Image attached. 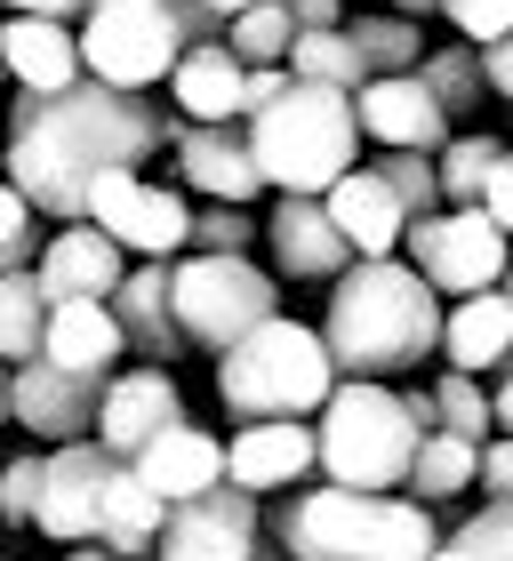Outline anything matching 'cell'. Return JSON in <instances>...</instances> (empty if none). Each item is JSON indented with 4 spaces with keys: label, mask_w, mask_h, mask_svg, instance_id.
Returning a JSON list of instances; mask_svg holds the SVG:
<instances>
[{
    "label": "cell",
    "mask_w": 513,
    "mask_h": 561,
    "mask_svg": "<svg viewBox=\"0 0 513 561\" xmlns=\"http://www.w3.org/2000/svg\"><path fill=\"white\" fill-rule=\"evenodd\" d=\"M169 425H185V393H176V377L169 369H113L105 393H96L89 442L113 449L121 466H128V457H137L152 433H169Z\"/></svg>",
    "instance_id": "5bb4252c"
},
{
    "label": "cell",
    "mask_w": 513,
    "mask_h": 561,
    "mask_svg": "<svg viewBox=\"0 0 513 561\" xmlns=\"http://www.w3.org/2000/svg\"><path fill=\"white\" fill-rule=\"evenodd\" d=\"M105 377H113V369H105ZM105 377H89V369H57V362H24V369H9V425H24L41 449L89 442Z\"/></svg>",
    "instance_id": "4fadbf2b"
},
{
    "label": "cell",
    "mask_w": 513,
    "mask_h": 561,
    "mask_svg": "<svg viewBox=\"0 0 513 561\" xmlns=\"http://www.w3.org/2000/svg\"><path fill=\"white\" fill-rule=\"evenodd\" d=\"M161 9H169V24H176V41H185V48H193V41H217V33H225V16L209 9V0H161Z\"/></svg>",
    "instance_id": "ee69618b"
},
{
    "label": "cell",
    "mask_w": 513,
    "mask_h": 561,
    "mask_svg": "<svg viewBox=\"0 0 513 561\" xmlns=\"http://www.w3.org/2000/svg\"><path fill=\"white\" fill-rule=\"evenodd\" d=\"M505 152V137H481V129H449V145L433 152V185H442V209H474L481 201V176Z\"/></svg>",
    "instance_id": "4dcf8cb0"
},
{
    "label": "cell",
    "mask_w": 513,
    "mask_h": 561,
    "mask_svg": "<svg viewBox=\"0 0 513 561\" xmlns=\"http://www.w3.org/2000/svg\"><path fill=\"white\" fill-rule=\"evenodd\" d=\"M297 33H321V24H345V0H273Z\"/></svg>",
    "instance_id": "7dc6e473"
},
{
    "label": "cell",
    "mask_w": 513,
    "mask_h": 561,
    "mask_svg": "<svg viewBox=\"0 0 513 561\" xmlns=\"http://www.w3.org/2000/svg\"><path fill=\"white\" fill-rule=\"evenodd\" d=\"M474 481L490 497H513V433H490V442H481V457H474Z\"/></svg>",
    "instance_id": "7bdbcfd3"
},
{
    "label": "cell",
    "mask_w": 513,
    "mask_h": 561,
    "mask_svg": "<svg viewBox=\"0 0 513 561\" xmlns=\"http://www.w3.org/2000/svg\"><path fill=\"white\" fill-rule=\"evenodd\" d=\"M353 129L377 137L385 152H442L449 145V113L409 81V72H385V81L353 89Z\"/></svg>",
    "instance_id": "ac0fdd59"
},
{
    "label": "cell",
    "mask_w": 513,
    "mask_h": 561,
    "mask_svg": "<svg viewBox=\"0 0 513 561\" xmlns=\"http://www.w3.org/2000/svg\"><path fill=\"white\" fill-rule=\"evenodd\" d=\"M289 33H297V24L281 16L273 0H249V9H233V16H225V33H217V41L233 48L241 65H281V48H289Z\"/></svg>",
    "instance_id": "e575fe53"
},
{
    "label": "cell",
    "mask_w": 513,
    "mask_h": 561,
    "mask_svg": "<svg viewBox=\"0 0 513 561\" xmlns=\"http://www.w3.org/2000/svg\"><path fill=\"white\" fill-rule=\"evenodd\" d=\"M96 233H105L121 257H185V225H193V201L176 185H152L145 169H105L89 176V209H81Z\"/></svg>",
    "instance_id": "30bf717a"
},
{
    "label": "cell",
    "mask_w": 513,
    "mask_h": 561,
    "mask_svg": "<svg viewBox=\"0 0 513 561\" xmlns=\"http://www.w3.org/2000/svg\"><path fill=\"white\" fill-rule=\"evenodd\" d=\"M0 425H9V369H0Z\"/></svg>",
    "instance_id": "9f6ffc18"
},
{
    "label": "cell",
    "mask_w": 513,
    "mask_h": 561,
    "mask_svg": "<svg viewBox=\"0 0 513 561\" xmlns=\"http://www.w3.org/2000/svg\"><path fill=\"white\" fill-rule=\"evenodd\" d=\"M241 57L225 41H193L185 57L169 65V96H176V113H193V121H241Z\"/></svg>",
    "instance_id": "d4e9b609"
},
{
    "label": "cell",
    "mask_w": 513,
    "mask_h": 561,
    "mask_svg": "<svg viewBox=\"0 0 513 561\" xmlns=\"http://www.w3.org/2000/svg\"><path fill=\"white\" fill-rule=\"evenodd\" d=\"M249 241H256V217H249V209L193 201V225H185V249H193V257H249Z\"/></svg>",
    "instance_id": "8d00e7d4"
},
{
    "label": "cell",
    "mask_w": 513,
    "mask_h": 561,
    "mask_svg": "<svg viewBox=\"0 0 513 561\" xmlns=\"http://www.w3.org/2000/svg\"><path fill=\"white\" fill-rule=\"evenodd\" d=\"M498 297H505V313H513V265H505V280H498Z\"/></svg>",
    "instance_id": "11a10c76"
},
{
    "label": "cell",
    "mask_w": 513,
    "mask_h": 561,
    "mask_svg": "<svg viewBox=\"0 0 513 561\" xmlns=\"http://www.w3.org/2000/svg\"><path fill=\"white\" fill-rule=\"evenodd\" d=\"M256 505L265 497L233 490V481H217L201 497H176L161 538H152V561H249L256 553Z\"/></svg>",
    "instance_id": "8fae6325"
},
{
    "label": "cell",
    "mask_w": 513,
    "mask_h": 561,
    "mask_svg": "<svg viewBox=\"0 0 513 561\" xmlns=\"http://www.w3.org/2000/svg\"><path fill=\"white\" fill-rule=\"evenodd\" d=\"M185 121L161 113L152 96L137 89H105V81H72L57 96H33L16 89L9 96V121H0V176L24 193L33 217H57L72 225L89 209V176L105 169H145Z\"/></svg>",
    "instance_id": "6da1fadb"
},
{
    "label": "cell",
    "mask_w": 513,
    "mask_h": 561,
    "mask_svg": "<svg viewBox=\"0 0 513 561\" xmlns=\"http://www.w3.org/2000/svg\"><path fill=\"white\" fill-rule=\"evenodd\" d=\"M72 48H81V72L105 89H152L169 81V65L185 57V41H176V24L161 0H89L81 9V33H72Z\"/></svg>",
    "instance_id": "ba28073f"
},
{
    "label": "cell",
    "mask_w": 513,
    "mask_h": 561,
    "mask_svg": "<svg viewBox=\"0 0 513 561\" xmlns=\"http://www.w3.org/2000/svg\"><path fill=\"white\" fill-rule=\"evenodd\" d=\"M385 9H394V16H409V24H418L425 9H442V0H385Z\"/></svg>",
    "instance_id": "816d5d0a"
},
{
    "label": "cell",
    "mask_w": 513,
    "mask_h": 561,
    "mask_svg": "<svg viewBox=\"0 0 513 561\" xmlns=\"http://www.w3.org/2000/svg\"><path fill=\"white\" fill-rule=\"evenodd\" d=\"M209 9H217V16H233V9H249V0H209Z\"/></svg>",
    "instance_id": "6f0895ef"
},
{
    "label": "cell",
    "mask_w": 513,
    "mask_h": 561,
    "mask_svg": "<svg viewBox=\"0 0 513 561\" xmlns=\"http://www.w3.org/2000/svg\"><path fill=\"white\" fill-rule=\"evenodd\" d=\"M33 289L48 297V305H72V297H89V305H105L113 289H121V273H128V257L96 233L89 217H72V225H57L41 249H33Z\"/></svg>",
    "instance_id": "9a60e30c"
},
{
    "label": "cell",
    "mask_w": 513,
    "mask_h": 561,
    "mask_svg": "<svg viewBox=\"0 0 513 561\" xmlns=\"http://www.w3.org/2000/svg\"><path fill=\"white\" fill-rule=\"evenodd\" d=\"M33 497H41V449H24L0 466V529H33Z\"/></svg>",
    "instance_id": "ab89813d"
},
{
    "label": "cell",
    "mask_w": 513,
    "mask_h": 561,
    "mask_svg": "<svg viewBox=\"0 0 513 561\" xmlns=\"http://www.w3.org/2000/svg\"><path fill=\"white\" fill-rule=\"evenodd\" d=\"M442 9H449V24H457L466 48H490V41L513 33V0H442Z\"/></svg>",
    "instance_id": "60d3db41"
},
{
    "label": "cell",
    "mask_w": 513,
    "mask_h": 561,
    "mask_svg": "<svg viewBox=\"0 0 513 561\" xmlns=\"http://www.w3.org/2000/svg\"><path fill=\"white\" fill-rule=\"evenodd\" d=\"M0 81H9V72H0Z\"/></svg>",
    "instance_id": "680465c9"
},
{
    "label": "cell",
    "mask_w": 513,
    "mask_h": 561,
    "mask_svg": "<svg viewBox=\"0 0 513 561\" xmlns=\"http://www.w3.org/2000/svg\"><path fill=\"white\" fill-rule=\"evenodd\" d=\"M0 561H9V553H0Z\"/></svg>",
    "instance_id": "91938a15"
},
{
    "label": "cell",
    "mask_w": 513,
    "mask_h": 561,
    "mask_svg": "<svg viewBox=\"0 0 513 561\" xmlns=\"http://www.w3.org/2000/svg\"><path fill=\"white\" fill-rule=\"evenodd\" d=\"M474 209L490 217L498 233H513V145H505L498 161H490V176H481V201H474Z\"/></svg>",
    "instance_id": "b9f144b4"
},
{
    "label": "cell",
    "mask_w": 513,
    "mask_h": 561,
    "mask_svg": "<svg viewBox=\"0 0 513 561\" xmlns=\"http://www.w3.org/2000/svg\"><path fill=\"white\" fill-rule=\"evenodd\" d=\"M225 481L249 497H281L297 481H314V417H265V425H241L225 442Z\"/></svg>",
    "instance_id": "e0dca14e"
},
{
    "label": "cell",
    "mask_w": 513,
    "mask_h": 561,
    "mask_svg": "<svg viewBox=\"0 0 513 561\" xmlns=\"http://www.w3.org/2000/svg\"><path fill=\"white\" fill-rule=\"evenodd\" d=\"M65 561H113L105 546H65Z\"/></svg>",
    "instance_id": "db71d44e"
},
{
    "label": "cell",
    "mask_w": 513,
    "mask_h": 561,
    "mask_svg": "<svg viewBox=\"0 0 513 561\" xmlns=\"http://www.w3.org/2000/svg\"><path fill=\"white\" fill-rule=\"evenodd\" d=\"M249 561H289V553H281V546L265 538V522H256V553H249Z\"/></svg>",
    "instance_id": "f5cc1de1"
},
{
    "label": "cell",
    "mask_w": 513,
    "mask_h": 561,
    "mask_svg": "<svg viewBox=\"0 0 513 561\" xmlns=\"http://www.w3.org/2000/svg\"><path fill=\"white\" fill-rule=\"evenodd\" d=\"M409 81H418V89H425V96H433V105H442L449 121L481 113V96H490V89H481V57H474V48H425Z\"/></svg>",
    "instance_id": "d6a6232c"
},
{
    "label": "cell",
    "mask_w": 513,
    "mask_h": 561,
    "mask_svg": "<svg viewBox=\"0 0 513 561\" xmlns=\"http://www.w3.org/2000/svg\"><path fill=\"white\" fill-rule=\"evenodd\" d=\"M161 522H169V505L152 497L128 466H113L105 505H96V538H89V546H105L113 561H145V553H152V538H161Z\"/></svg>",
    "instance_id": "4316f807"
},
{
    "label": "cell",
    "mask_w": 513,
    "mask_h": 561,
    "mask_svg": "<svg viewBox=\"0 0 513 561\" xmlns=\"http://www.w3.org/2000/svg\"><path fill=\"white\" fill-rule=\"evenodd\" d=\"M265 538L289 561H433L442 546V514L409 497H377V490H338V481H297L273 505H256Z\"/></svg>",
    "instance_id": "3957f363"
},
{
    "label": "cell",
    "mask_w": 513,
    "mask_h": 561,
    "mask_svg": "<svg viewBox=\"0 0 513 561\" xmlns=\"http://www.w3.org/2000/svg\"><path fill=\"white\" fill-rule=\"evenodd\" d=\"M128 473H137L161 505L201 497V490H217V481H225V442H217V433H201V425L185 417V425L152 433V442H145L137 457H128Z\"/></svg>",
    "instance_id": "44dd1931"
},
{
    "label": "cell",
    "mask_w": 513,
    "mask_h": 561,
    "mask_svg": "<svg viewBox=\"0 0 513 561\" xmlns=\"http://www.w3.org/2000/svg\"><path fill=\"white\" fill-rule=\"evenodd\" d=\"M321 345L338 377H385L425 369L442 353V297L425 289L401 257H353L329 280V313H321Z\"/></svg>",
    "instance_id": "7a4b0ae2"
},
{
    "label": "cell",
    "mask_w": 513,
    "mask_h": 561,
    "mask_svg": "<svg viewBox=\"0 0 513 561\" xmlns=\"http://www.w3.org/2000/svg\"><path fill=\"white\" fill-rule=\"evenodd\" d=\"M321 209H329V225L345 233V249H353V257H394V249H401V233H409L401 201L385 193V176H377V169H345L338 185L321 193Z\"/></svg>",
    "instance_id": "7402d4cb"
},
{
    "label": "cell",
    "mask_w": 513,
    "mask_h": 561,
    "mask_svg": "<svg viewBox=\"0 0 513 561\" xmlns=\"http://www.w3.org/2000/svg\"><path fill=\"white\" fill-rule=\"evenodd\" d=\"M281 72H289V81H314V89H338V96H353V89L369 81L362 57H353V41H345V24L289 33V48H281Z\"/></svg>",
    "instance_id": "f1b7e54d"
},
{
    "label": "cell",
    "mask_w": 513,
    "mask_h": 561,
    "mask_svg": "<svg viewBox=\"0 0 513 561\" xmlns=\"http://www.w3.org/2000/svg\"><path fill=\"white\" fill-rule=\"evenodd\" d=\"M0 9H9V16H57V24H72L89 0H0Z\"/></svg>",
    "instance_id": "681fc988"
},
{
    "label": "cell",
    "mask_w": 513,
    "mask_h": 561,
    "mask_svg": "<svg viewBox=\"0 0 513 561\" xmlns=\"http://www.w3.org/2000/svg\"><path fill=\"white\" fill-rule=\"evenodd\" d=\"M241 137H249L256 185H265V193H314V201L338 185V176L353 169V152H362L353 96L314 89V81H289L273 105H256L241 121Z\"/></svg>",
    "instance_id": "277c9868"
},
{
    "label": "cell",
    "mask_w": 513,
    "mask_h": 561,
    "mask_svg": "<svg viewBox=\"0 0 513 561\" xmlns=\"http://www.w3.org/2000/svg\"><path fill=\"white\" fill-rule=\"evenodd\" d=\"M377 176H385V193L401 201V217H409V225L442 209V185H433V152H385Z\"/></svg>",
    "instance_id": "74e56055"
},
{
    "label": "cell",
    "mask_w": 513,
    "mask_h": 561,
    "mask_svg": "<svg viewBox=\"0 0 513 561\" xmlns=\"http://www.w3.org/2000/svg\"><path fill=\"white\" fill-rule=\"evenodd\" d=\"M0 72L33 96H57L81 81V48H72V24L57 16H9L0 24Z\"/></svg>",
    "instance_id": "603a6c76"
},
{
    "label": "cell",
    "mask_w": 513,
    "mask_h": 561,
    "mask_svg": "<svg viewBox=\"0 0 513 561\" xmlns=\"http://www.w3.org/2000/svg\"><path fill=\"white\" fill-rule=\"evenodd\" d=\"M121 457L96 449V442H65V449H41V497H33V529L57 546H89L96 538V505H105V481H113Z\"/></svg>",
    "instance_id": "7c38bea8"
},
{
    "label": "cell",
    "mask_w": 513,
    "mask_h": 561,
    "mask_svg": "<svg viewBox=\"0 0 513 561\" xmlns=\"http://www.w3.org/2000/svg\"><path fill=\"white\" fill-rule=\"evenodd\" d=\"M474 457H481V442L425 433L418 457H409V473H401V497H409V505H425V514H449V505L474 490Z\"/></svg>",
    "instance_id": "83f0119b"
},
{
    "label": "cell",
    "mask_w": 513,
    "mask_h": 561,
    "mask_svg": "<svg viewBox=\"0 0 513 561\" xmlns=\"http://www.w3.org/2000/svg\"><path fill=\"white\" fill-rule=\"evenodd\" d=\"M273 313H281V280L256 273L249 257H193V249L169 257V321L185 345L225 353Z\"/></svg>",
    "instance_id": "52a82bcc"
},
{
    "label": "cell",
    "mask_w": 513,
    "mask_h": 561,
    "mask_svg": "<svg viewBox=\"0 0 513 561\" xmlns=\"http://www.w3.org/2000/svg\"><path fill=\"white\" fill-rule=\"evenodd\" d=\"M176 152V176L201 193V201H225V209H256V161H249V137L241 121H185V129L169 137Z\"/></svg>",
    "instance_id": "2e32d148"
},
{
    "label": "cell",
    "mask_w": 513,
    "mask_h": 561,
    "mask_svg": "<svg viewBox=\"0 0 513 561\" xmlns=\"http://www.w3.org/2000/svg\"><path fill=\"white\" fill-rule=\"evenodd\" d=\"M425 433L409 425L394 386H369V377H338L329 401L314 410V473L338 481V490H377L394 497L409 457H418Z\"/></svg>",
    "instance_id": "5b68a950"
},
{
    "label": "cell",
    "mask_w": 513,
    "mask_h": 561,
    "mask_svg": "<svg viewBox=\"0 0 513 561\" xmlns=\"http://www.w3.org/2000/svg\"><path fill=\"white\" fill-rule=\"evenodd\" d=\"M401 410H409V425H418V433H433V393L409 386V393H401Z\"/></svg>",
    "instance_id": "f907efd6"
},
{
    "label": "cell",
    "mask_w": 513,
    "mask_h": 561,
    "mask_svg": "<svg viewBox=\"0 0 513 561\" xmlns=\"http://www.w3.org/2000/svg\"><path fill=\"white\" fill-rule=\"evenodd\" d=\"M265 249H273V273H289V280H338L353 265V249L345 233L329 225V209L314 193H273V209H265Z\"/></svg>",
    "instance_id": "d6986e66"
},
{
    "label": "cell",
    "mask_w": 513,
    "mask_h": 561,
    "mask_svg": "<svg viewBox=\"0 0 513 561\" xmlns=\"http://www.w3.org/2000/svg\"><path fill=\"white\" fill-rule=\"evenodd\" d=\"M105 305H113V321H121V345L137 353L145 369L185 362V337H176V321H169V265L161 257H137Z\"/></svg>",
    "instance_id": "ffe728a7"
},
{
    "label": "cell",
    "mask_w": 513,
    "mask_h": 561,
    "mask_svg": "<svg viewBox=\"0 0 513 561\" xmlns=\"http://www.w3.org/2000/svg\"><path fill=\"white\" fill-rule=\"evenodd\" d=\"M33 249H41V217L24 209V193L0 176V273H24V265H33Z\"/></svg>",
    "instance_id": "f35d334b"
},
{
    "label": "cell",
    "mask_w": 513,
    "mask_h": 561,
    "mask_svg": "<svg viewBox=\"0 0 513 561\" xmlns=\"http://www.w3.org/2000/svg\"><path fill=\"white\" fill-rule=\"evenodd\" d=\"M121 321H113V305H89V297H72V305H48V329H41V362H57V369H89V377H105L121 362Z\"/></svg>",
    "instance_id": "cb8c5ba5"
},
{
    "label": "cell",
    "mask_w": 513,
    "mask_h": 561,
    "mask_svg": "<svg viewBox=\"0 0 513 561\" xmlns=\"http://www.w3.org/2000/svg\"><path fill=\"white\" fill-rule=\"evenodd\" d=\"M345 41H353V57H362L369 81H385V72H418V57H425V33L409 16H394V9L345 16Z\"/></svg>",
    "instance_id": "f546056e"
},
{
    "label": "cell",
    "mask_w": 513,
    "mask_h": 561,
    "mask_svg": "<svg viewBox=\"0 0 513 561\" xmlns=\"http://www.w3.org/2000/svg\"><path fill=\"white\" fill-rule=\"evenodd\" d=\"M442 353H449V369H457V377L498 369L505 353H513V313H505V297H498V289L457 297L449 313H442Z\"/></svg>",
    "instance_id": "484cf974"
},
{
    "label": "cell",
    "mask_w": 513,
    "mask_h": 561,
    "mask_svg": "<svg viewBox=\"0 0 513 561\" xmlns=\"http://www.w3.org/2000/svg\"><path fill=\"white\" fill-rule=\"evenodd\" d=\"M474 57H481V89L513 105V33H505V41H490V48H474Z\"/></svg>",
    "instance_id": "f6af8a7d"
},
{
    "label": "cell",
    "mask_w": 513,
    "mask_h": 561,
    "mask_svg": "<svg viewBox=\"0 0 513 561\" xmlns=\"http://www.w3.org/2000/svg\"><path fill=\"white\" fill-rule=\"evenodd\" d=\"M490 393V433H513V353L498 362V386H481Z\"/></svg>",
    "instance_id": "c3c4849f"
},
{
    "label": "cell",
    "mask_w": 513,
    "mask_h": 561,
    "mask_svg": "<svg viewBox=\"0 0 513 561\" xmlns=\"http://www.w3.org/2000/svg\"><path fill=\"white\" fill-rule=\"evenodd\" d=\"M433 433L490 442V393H481V377H457V369L433 377Z\"/></svg>",
    "instance_id": "d590c367"
},
{
    "label": "cell",
    "mask_w": 513,
    "mask_h": 561,
    "mask_svg": "<svg viewBox=\"0 0 513 561\" xmlns=\"http://www.w3.org/2000/svg\"><path fill=\"white\" fill-rule=\"evenodd\" d=\"M338 369H329V345L321 329H305L289 313L256 321L241 345L217 353V401L233 410L241 425H265V417H314Z\"/></svg>",
    "instance_id": "8992f818"
},
{
    "label": "cell",
    "mask_w": 513,
    "mask_h": 561,
    "mask_svg": "<svg viewBox=\"0 0 513 561\" xmlns=\"http://www.w3.org/2000/svg\"><path fill=\"white\" fill-rule=\"evenodd\" d=\"M281 89H289V72H281V65H249V72H241V121H249L256 105H273Z\"/></svg>",
    "instance_id": "bcb514c9"
},
{
    "label": "cell",
    "mask_w": 513,
    "mask_h": 561,
    "mask_svg": "<svg viewBox=\"0 0 513 561\" xmlns=\"http://www.w3.org/2000/svg\"><path fill=\"white\" fill-rule=\"evenodd\" d=\"M433 561H513V497H490L481 514L449 522L442 546H433Z\"/></svg>",
    "instance_id": "836d02e7"
},
{
    "label": "cell",
    "mask_w": 513,
    "mask_h": 561,
    "mask_svg": "<svg viewBox=\"0 0 513 561\" xmlns=\"http://www.w3.org/2000/svg\"><path fill=\"white\" fill-rule=\"evenodd\" d=\"M401 249H409V273H418L433 297H481V289H498L505 265H513V241L481 209H433L401 233Z\"/></svg>",
    "instance_id": "9c48e42d"
},
{
    "label": "cell",
    "mask_w": 513,
    "mask_h": 561,
    "mask_svg": "<svg viewBox=\"0 0 513 561\" xmlns=\"http://www.w3.org/2000/svg\"><path fill=\"white\" fill-rule=\"evenodd\" d=\"M41 329H48V297L33 289V273H0V369L41 362Z\"/></svg>",
    "instance_id": "1f68e13d"
}]
</instances>
